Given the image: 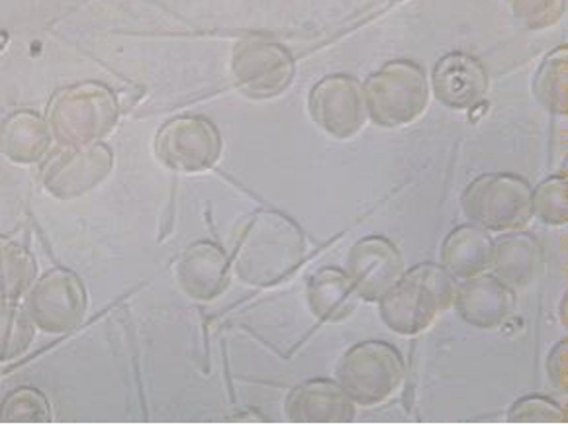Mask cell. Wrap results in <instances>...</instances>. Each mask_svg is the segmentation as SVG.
Masks as SVG:
<instances>
[{
    "label": "cell",
    "instance_id": "18",
    "mask_svg": "<svg viewBox=\"0 0 568 425\" xmlns=\"http://www.w3.org/2000/svg\"><path fill=\"white\" fill-rule=\"evenodd\" d=\"M494 242L478 225H459L445 237L442 267L452 276L473 279L493 267Z\"/></svg>",
    "mask_w": 568,
    "mask_h": 425
},
{
    "label": "cell",
    "instance_id": "20",
    "mask_svg": "<svg viewBox=\"0 0 568 425\" xmlns=\"http://www.w3.org/2000/svg\"><path fill=\"white\" fill-rule=\"evenodd\" d=\"M51 130L48 120L36 112H14L2 124V153L14 163H38L50 150Z\"/></svg>",
    "mask_w": 568,
    "mask_h": 425
},
{
    "label": "cell",
    "instance_id": "1",
    "mask_svg": "<svg viewBox=\"0 0 568 425\" xmlns=\"http://www.w3.org/2000/svg\"><path fill=\"white\" fill-rule=\"evenodd\" d=\"M306 240L281 212H257L235 245L234 265L245 283L271 286L302 265Z\"/></svg>",
    "mask_w": 568,
    "mask_h": 425
},
{
    "label": "cell",
    "instance_id": "6",
    "mask_svg": "<svg viewBox=\"0 0 568 425\" xmlns=\"http://www.w3.org/2000/svg\"><path fill=\"white\" fill-rule=\"evenodd\" d=\"M404 376V358L394 345L378 340L357 343L337 367L345 394L361 406H375L393 396Z\"/></svg>",
    "mask_w": 568,
    "mask_h": 425
},
{
    "label": "cell",
    "instance_id": "14",
    "mask_svg": "<svg viewBox=\"0 0 568 425\" xmlns=\"http://www.w3.org/2000/svg\"><path fill=\"white\" fill-rule=\"evenodd\" d=\"M353 404L339 384L314 378L294 386L284 409L294 424H347L355 417Z\"/></svg>",
    "mask_w": 568,
    "mask_h": 425
},
{
    "label": "cell",
    "instance_id": "28",
    "mask_svg": "<svg viewBox=\"0 0 568 425\" xmlns=\"http://www.w3.org/2000/svg\"><path fill=\"white\" fill-rule=\"evenodd\" d=\"M547 368H549V378L559 391H567V342L557 343L549 353V361H547Z\"/></svg>",
    "mask_w": 568,
    "mask_h": 425
},
{
    "label": "cell",
    "instance_id": "25",
    "mask_svg": "<svg viewBox=\"0 0 568 425\" xmlns=\"http://www.w3.org/2000/svg\"><path fill=\"white\" fill-rule=\"evenodd\" d=\"M531 206H534V214L541 217L545 224H567V176H549L544 183H539L531 194Z\"/></svg>",
    "mask_w": 568,
    "mask_h": 425
},
{
    "label": "cell",
    "instance_id": "13",
    "mask_svg": "<svg viewBox=\"0 0 568 425\" xmlns=\"http://www.w3.org/2000/svg\"><path fill=\"white\" fill-rule=\"evenodd\" d=\"M490 77L480 59L463 51H453L435 63L432 89L435 99L449 109L477 107L485 99Z\"/></svg>",
    "mask_w": 568,
    "mask_h": 425
},
{
    "label": "cell",
    "instance_id": "17",
    "mask_svg": "<svg viewBox=\"0 0 568 425\" xmlns=\"http://www.w3.org/2000/svg\"><path fill=\"white\" fill-rule=\"evenodd\" d=\"M544 263L541 245L527 232H510L494 242L493 267L501 283L511 291L524 289L539 275Z\"/></svg>",
    "mask_w": 568,
    "mask_h": 425
},
{
    "label": "cell",
    "instance_id": "5",
    "mask_svg": "<svg viewBox=\"0 0 568 425\" xmlns=\"http://www.w3.org/2000/svg\"><path fill=\"white\" fill-rule=\"evenodd\" d=\"M534 189L526 179L510 173H490L475 179L463 194V209L478 227L516 232L534 216Z\"/></svg>",
    "mask_w": 568,
    "mask_h": 425
},
{
    "label": "cell",
    "instance_id": "2",
    "mask_svg": "<svg viewBox=\"0 0 568 425\" xmlns=\"http://www.w3.org/2000/svg\"><path fill=\"white\" fill-rule=\"evenodd\" d=\"M457 284L442 265L422 263L400 276L381 298V317L393 332L422 334L455 302Z\"/></svg>",
    "mask_w": 568,
    "mask_h": 425
},
{
    "label": "cell",
    "instance_id": "21",
    "mask_svg": "<svg viewBox=\"0 0 568 425\" xmlns=\"http://www.w3.org/2000/svg\"><path fill=\"white\" fill-rule=\"evenodd\" d=\"M567 45H560L544 59L535 75L534 92L545 109L555 114H567Z\"/></svg>",
    "mask_w": 568,
    "mask_h": 425
},
{
    "label": "cell",
    "instance_id": "12",
    "mask_svg": "<svg viewBox=\"0 0 568 425\" xmlns=\"http://www.w3.org/2000/svg\"><path fill=\"white\" fill-rule=\"evenodd\" d=\"M402 275L404 259L398 247L386 237H363L347 255V276L363 301H381Z\"/></svg>",
    "mask_w": 568,
    "mask_h": 425
},
{
    "label": "cell",
    "instance_id": "9",
    "mask_svg": "<svg viewBox=\"0 0 568 425\" xmlns=\"http://www.w3.org/2000/svg\"><path fill=\"white\" fill-rule=\"evenodd\" d=\"M26 310L43 332L68 334L81 324L87 310L81 279L68 269H53L34 284Z\"/></svg>",
    "mask_w": 568,
    "mask_h": 425
},
{
    "label": "cell",
    "instance_id": "22",
    "mask_svg": "<svg viewBox=\"0 0 568 425\" xmlns=\"http://www.w3.org/2000/svg\"><path fill=\"white\" fill-rule=\"evenodd\" d=\"M2 296L4 302H17L34 283L38 265L22 243L2 240Z\"/></svg>",
    "mask_w": 568,
    "mask_h": 425
},
{
    "label": "cell",
    "instance_id": "24",
    "mask_svg": "<svg viewBox=\"0 0 568 425\" xmlns=\"http://www.w3.org/2000/svg\"><path fill=\"white\" fill-rule=\"evenodd\" d=\"M34 320L30 312L14 302H4L2 308V358L22 355L34 340Z\"/></svg>",
    "mask_w": 568,
    "mask_h": 425
},
{
    "label": "cell",
    "instance_id": "4",
    "mask_svg": "<svg viewBox=\"0 0 568 425\" xmlns=\"http://www.w3.org/2000/svg\"><path fill=\"white\" fill-rule=\"evenodd\" d=\"M368 117L386 128L418 120L429 102L426 71L408 59L386 63L363 84Z\"/></svg>",
    "mask_w": 568,
    "mask_h": 425
},
{
    "label": "cell",
    "instance_id": "15",
    "mask_svg": "<svg viewBox=\"0 0 568 425\" xmlns=\"http://www.w3.org/2000/svg\"><path fill=\"white\" fill-rule=\"evenodd\" d=\"M453 304L468 324L493 330L504 324L516 308V294L498 276L483 273L467 279L457 289Z\"/></svg>",
    "mask_w": 568,
    "mask_h": 425
},
{
    "label": "cell",
    "instance_id": "26",
    "mask_svg": "<svg viewBox=\"0 0 568 425\" xmlns=\"http://www.w3.org/2000/svg\"><path fill=\"white\" fill-rule=\"evenodd\" d=\"M508 422L511 424H565L567 412L547 396H526L511 406L508 412Z\"/></svg>",
    "mask_w": 568,
    "mask_h": 425
},
{
    "label": "cell",
    "instance_id": "3",
    "mask_svg": "<svg viewBox=\"0 0 568 425\" xmlns=\"http://www.w3.org/2000/svg\"><path fill=\"white\" fill-rule=\"evenodd\" d=\"M114 94L97 83L75 84L59 91L48 109L51 134L68 148L99 143L118 122Z\"/></svg>",
    "mask_w": 568,
    "mask_h": 425
},
{
    "label": "cell",
    "instance_id": "27",
    "mask_svg": "<svg viewBox=\"0 0 568 425\" xmlns=\"http://www.w3.org/2000/svg\"><path fill=\"white\" fill-rule=\"evenodd\" d=\"M514 9L527 28H547L562 17L565 2H514Z\"/></svg>",
    "mask_w": 568,
    "mask_h": 425
},
{
    "label": "cell",
    "instance_id": "7",
    "mask_svg": "<svg viewBox=\"0 0 568 425\" xmlns=\"http://www.w3.org/2000/svg\"><path fill=\"white\" fill-rule=\"evenodd\" d=\"M294 69L291 51L263 36H251L235 45L232 75L251 99L278 97L293 83Z\"/></svg>",
    "mask_w": 568,
    "mask_h": 425
},
{
    "label": "cell",
    "instance_id": "11",
    "mask_svg": "<svg viewBox=\"0 0 568 425\" xmlns=\"http://www.w3.org/2000/svg\"><path fill=\"white\" fill-rule=\"evenodd\" d=\"M308 109L314 122L339 140L359 134L368 117L363 87L355 77L343 73L326 77L314 84Z\"/></svg>",
    "mask_w": 568,
    "mask_h": 425
},
{
    "label": "cell",
    "instance_id": "23",
    "mask_svg": "<svg viewBox=\"0 0 568 425\" xmlns=\"http://www.w3.org/2000/svg\"><path fill=\"white\" fill-rule=\"evenodd\" d=\"M0 419L4 424H48L51 419L50 402L38 388H18L4 398Z\"/></svg>",
    "mask_w": 568,
    "mask_h": 425
},
{
    "label": "cell",
    "instance_id": "19",
    "mask_svg": "<svg viewBox=\"0 0 568 425\" xmlns=\"http://www.w3.org/2000/svg\"><path fill=\"white\" fill-rule=\"evenodd\" d=\"M357 301L359 294L355 291L352 279L342 269L324 267L310 276V310L322 322H342L355 310Z\"/></svg>",
    "mask_w": 568,
    "mask_h": 425
},
{
    "label": "cell",
    "instance_id": "10",
    "mask_svg": "<svg viewBox=\"0 0 568 425\" xmlns=\"http://www.w3.org/2000/svg\"><path fill=\"white\" fill-rule=\"evenodd\" d=\"M114 168V153L104 143L65 148L43 165L45 191L61 201H71L101 184Z\"/></svg>",
    "mask_w": 568,
    "mask_h": 425
},
{
    "label": "cell",
    "instance_id": "8",
    "mask_svg": "<svg viewBox=\"0 0 568 425\" xmlns=\"http://www.w3.org/2000/svg\"><path fill=\"white\" fill-rule=\"evenodd\" d=\"M155 153L165 168L199 173L216 165L222 135L209 118H173L158 132Z\"/></svg>",
    "mask_w": 568,
    "mask_h": 425
},
{
    "label": "cell",
    "instance_id": "16",
    "mask_svg": "<svg viewBox=\"0 0 568 425\" xmlns=\"http://www.w3.org/2000/svg\"><path fill=\"white\" fill-rule=\"evenodd\" d=\"M176 279L194 301H212L226 289L230 259L212 242H199L184 251L176 265Z\"/></svg>",
    "mask_w": 568,
    "mask_h": 425
}]
</instances>
